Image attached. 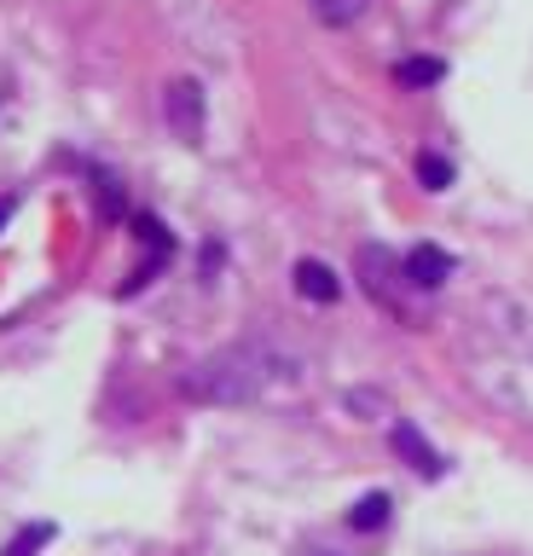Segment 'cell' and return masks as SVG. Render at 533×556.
Returning <instances> with one entry per match:
<instances>
[{"instance_id": "3957f363", "label": "cell", "mask_w": 533, "mask_h": 556, "mask_svg": "<svg viewBox=\"0 0 533 556\" xmlns=\"http://www.w3.org/2000/svg\"><path fill=\"white\" fill-rule=\"evenodd\" d=\"M394 278H406V267L383 250V243H366V250H359V285H366L371 302H383V307L401 302V295H394Z\"/></svg>"}, {"instance_id": "277c9868", "label": "cell", "mask_w": 533, "mask_h": 556, "mask_svg": "<svg viewBox=\"0 0 533 556\" xmlns=\"http://www.w3.org/2000/svg\"><path fill=\"white\" fill-rule=\"evenodd\" d=\"M389 441H394V452H401V458H406L411 469H418L423 481H441V476H446V458H441V452L418 434V424H406V417H401V424L389 429Z\"/></svg>"}, {"instance_id": "52a82bcc", "label": "cell", "mask_w": 533, "mask_h": 556, "mask_svg": "<svg viewBox=\"0 0 533 556\" xmlns=\"http://www.w3.org/2000/svg\"><path fill=\"white\" fill-rule=\"evenodd\" d=\"M389 516H394V498H389V493H366V498L348 510V528H354V533H377V528H389Z\"/></svg>"}, {"instance_id": "ba28073f", "label": "cell", "mask_w": 533, "mask_h": 556, "mask_svg": "<svg viewBox=\"0 0 533 556\" xmlns=\"http://www.w3.org/2000/svg\"><path fill=\"white\" fill-rule=\"evenodd\" d=\"M366 7H371V0H314V17H319V24H331V29H348V24L366 17Z\"/></svg>"}, {"instance_id": "7a4b0ae2", "label": "cell", "mask_w": 533, "mask_h": 556, "mask_svg": "<svg viewBox=\"0 0 533 556\" xmlns=\"http://www.w3.org/2000/svg\"><path fill=\"white\" fill-rule=\"evenodd\" d=\"M163 122L186 139V146H203V87L192 76H175L163 87Z\"/></svg>"}, {"instance_id": "8992f818", "label": "cell", "mask_w": 533, "mask_h": 556, "mask_svg": "<svg viewBox=\"0 0 533 556\" xmlns=\"http://www.w3.org/2000/svg\"><path fill=\"white\" fill-rule=\"evenodd\" d=\"M296 295L302 302H319V307H331L337 295H342V278L325 267V261H296Z\"/></svg>"}, {"instance_id": "9c48e42d", "label": "cell", "mask_w": 533, "mask_h": 556, "mask_svg": "<svg viewBox=\"0 0 533 556\" xmlns=\"http://www.w3.org/2000/svg\"><path fill=\"white\" fill-rule=\"evenodd\" d=\"M441 76H446L441 59H401V64H394V81H401V87H435Z\"/></svg>"}, {"instance_id": "5b68a950", "label": "cell", "mask_w": 533, "mask_h": 556, "mask_svg": "<svg viewBox=\"0 0 533 556\" xmlns=\"http://www.w3.org/2000/svg\"><path fill=\"white\" fill-rule=\"evenodd\" d=\"M406 285L411 290H441L446 278H453V255L441 250V243H418V250H406Z\"/></svg>"}, {"instance_id": "7c38bea8", "label": "cell", "mask_w": 533, "mask_h": 556, "mask_svg": "<svg viewBox=\"0 0 533 556\" xmlns=\"http://www.w3.org/2000/svg\"><path fill=\"white\" fill-rule=\"evenodd\" d=\"M12 208H18V203H12V198H0V226H7V220H12Z\"/></svg>"}, {"instance_id": "8fae6325", "label": "cell", "mask_w": 533, "mask_h": 556, "mask_svg": "<svg viewBox=\"0 0 533 556\" xmlns=\"http://www.w3.org/2000/svg\"><path fill=\"white\" fill-rule=\"evenodd\" d=\"M41 545H53V521H36V528H24L0 556H41Z\"/></svg>"}, {"instance_id": "6da1fadb", "label": "cell", "mask_w": 533, "mask_h": 556, "mask_svg": "<svg viewBox=\"0 0 533 556\" xmlns=\"http://www.w3.org/2000/svg\"><path fill=\"white\" fill-rule=\"evenodd\" d=\"M279 377H284V359L272 354V348L238 342V348H220V354L186 365L180 394L198 400V406H250V400H262Z\"/></svg>"}, {"instance_id": "30bf717a", "label": "cell", "mask_w": 533, "mask_h": 556, "mask_svg": "<svg viewBox=\"0 0 533 556\" xmlns=\"http://www.w3.org/2000/svg\"><path fill=\"white\" fill-rule=\"evenodd\" d=\"M418 186L423 191H446V186H453V163H446L441 151H423L418 156Z\"/></svg>"}]
</instances>
